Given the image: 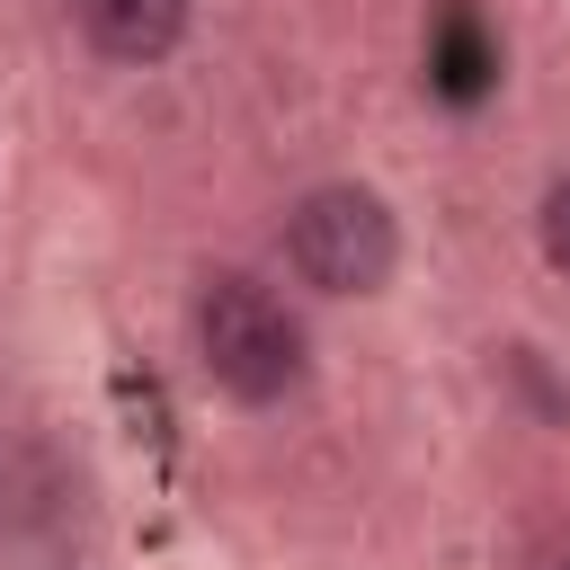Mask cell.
<instances>
[{"label":"cell","mask_w":570,"mask_h":570,"mask_svg":"<svg viewBox=\"0 0 570 570\" xmlns=\"http://www.w3.org/2000/svg\"><path fill=\"white\" fill-rule=\"evenodd\" d=\"M561 570H570V561H561Z\"/></svg>","instance_id":"5b68a950"},{"label":"cell","mask_w":570,"mask_h":570,"mask_svg":"<svg viewBox=\"0 0 570 570\" xmlns=\"http://www.w3.org/2000/svg\"><path fill=\"white\" fill-rule=\"evenodd\" d=\"M285 267L312 294H383L401 267V223L374 187H312L285 214Z\"/></svg>","instance_id":"7a4b0ae2"},{"label":"cell","mask_w":570,"mask_h":570,"mask_svg":"<svg viewBox=\"0 0 570 570\" xmlns=\"http://www.w3.org/2000/svg\"><path fill=\"white\" fill-rule=\"evenodd\" d=\"M543 258L570 276V178H552V187H543Z\"/></svg>","instance_id":"277c9868"},{"label":"cell","mask_w":570,"mask_h":570,"mask_svg":"<svg viewBox=\"0 0 570 570\" xmlns=\"http://www.w3.org/2000/svg\"><path fill=\"white\" fill-rule=\"evenodd\" d=\"M71 18L107 62H160L187 36V0H71Z\"/></svg>","instance_id":"3957f363"},{"label":"cell","mask_w":570,"mask_h":570,"mask_svg":"<svg viewBox=\"0 0 570 570\" xmlns=\"http://www.w3.org/2000/svg\"><path fill=\"white\" fill-rule=\"evenodd\" d=\"M196 365L232 392V401H285L303 383V321L276 285L214 267L196 285Z\"/></svg>","instance_id":"6da1fadb"}]
</instances>
